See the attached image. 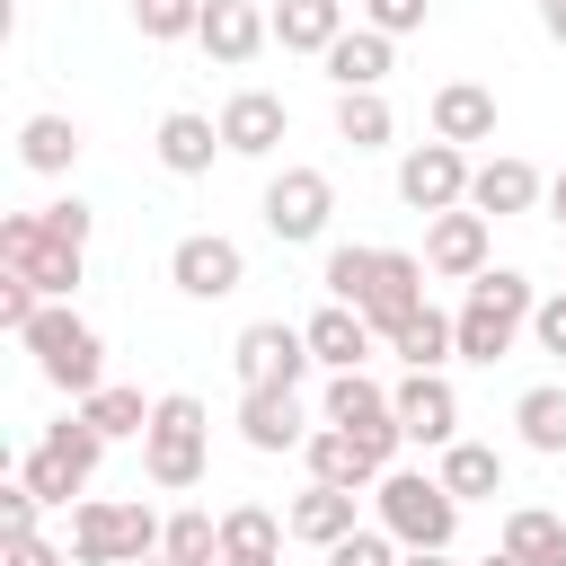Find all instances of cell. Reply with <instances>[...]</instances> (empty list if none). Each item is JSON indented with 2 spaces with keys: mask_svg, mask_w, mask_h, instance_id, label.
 <instances>
[{
  "mask_svg": "<svg viewBox=\"0 0 566 566\" xmlns=\"http://www.w3.org/2000/svg\"><path fill=\"white\" fill-rule=\"evenodd\" d=\"M168 539V522L150 513V504H80L71 513V557L80 566H133V557H150Z\"/></svg>",
  "mask_w": 566,
  "mask_h": 566,
  "instance_id": "cell-6",
  "label": "cell"
},
{
  "mask_svg": "<svg viewBox=\"0 0 566 566\" xmlns=\"http://www.w3.org/2000/svg\"><path fill=\"white\" fill-rule=\"evenodd\" d=\"M133 27H142L150 44H177V35L203 27V0H133Z\"/></svg>",
  "mask_w": 566,
  "mask_h": 566,
  "instance_id": "cell-36",
  "label": "cell"
},
{
  "mask_svg": "<svg viewBox=\"0 0 566 566\" xmlns=\"http://www.w3.org/2000/svg\"><path fill=\"white\" fill-rule=\"evenodd\" d=\"M221 566H274V557H221Z\"/></svg>",
  "mask_w": 566,
  "mask_h": 566,
  "instance_id": "cell-47",
  "label": "cell"
},
{
  "mask_svg": "<svg viewBox=\"0 0 566 566\" xmlns=\"http://www.w3.org/2000/svg\"><path fill=\"white\" fill-rule=\"evenodd\" d=\"M327 566H398V539H389V531H345V539L327 548Z\"/></svg>",
  "mask_w": 566,
  "mask_h": 566,
  "instance_id": "cell-38",
  "label": "cell"
},
{
  "mask_svg": "<svg viewBox=\"0 0 566 566\" xmlns=\"http://www.w3.org/2000/svg\"><path fill=\"white\" fill-rule=\"evenodd\" d=\"M283 133H292V106H283L274 88H239V97L221 106V142H230L239 159H265Z\"/></svg>",
  "mask_w": 566,
  "mask_h": 566,
  "instance_id": "cell-16",
  "label": "cell"
},
{
  "mask_svg": "<svg viewBox=\"0 0 566 566\" xmlns=\"http://www.w3.org/2000/svg\"><path fill=\"white\" fill-rule=\"evenodd\" d=\"M460 504H495L504 495V451L495 442H442V469H433Z\"/></svg>",
  "mask_w": 566,
  "mask_h": 566,
  "instance_id": "cell-26",
  "label": "cell"
},
{
  "mask_svg": "<svg viewBox=\"0 0 566 566\" xmlns=\"http://www.w3.org/2000/svg\"><path fill=\"white\" fill-rule=\"evenodd\" d=\"M389 354H398L407 371H442V363L460 354V327H451V318H442V310L424 301V310H407V318L389 327Z\"/></svg>",
  "mask_w": 566,
  "mask_h": 566,
  "instance_id": "cell-24",
  "label": "cell"
},
{
  "mask_svg": "<svg viewBox=\"0 0 566 566\" xmlns=\"http://www.w3.org/2000/svg\"><path fill=\"white\" fill-rule=\"evenodd\" d=\"M433 142H495V97L478 88V80H451V88H433Z\"/></svg>",
  "mask_w": 566,
  "mask_h": 566,
  "instance_id": "cell-23",
  "label": "cell"
},
{
  "mask_svg": "<svg viewBox=\"0 0 566 566\" xmlns=\"http://www.w3.org/2000/svg\"><path fill=\"white\" fill-rule=\"evenodd\" d=\"M35 513H44V495L18 478V486H0V539H27L35 531Z\"/></svg>",
  "mask_w": 566,
  "mask_h": 566,
  "instance_id": "cell-39",
  "label": "cell"
},
{
  "mask_svg": "<svg viewBox=\"0 0 566 566\" xmlns=\"http://www.w3.org/2000/svg\"><path fill=\"white\" fill-rule=\"evenodd\" d=\"M469 159H460V142H416L407 159H398V195L416 203V212H460L469 203Z\"/></svg>",
  "mask_w": 566,
  "mask_h": 566,
  "instance_id": "cell-11",
  "label": "cell"
},
{
  "mask_svg": "<svg viewBox=\"0 0 566 566\" xmlns=\"http://www.w3.org/2000/svg\"><path fill=\"white\" fill-rule=\"evenodd\" d=\"M327 212H336V186H327V168H283V177L265 186V230H274L283 248L318 239V230H327Z\"/></svg>",
  "mask_w": 566,
  "mask_h": 566,
  "instance_id": "cell-12",
  "label": "cell"
},
{
  "mask_svg": "<svg viewBox=\"0 0 566 566\" xmlns=\"http://www.w3.org/2000/svg\"><path fill=\"white\" fill-rule=\"evenodd\" d=\"M389 133H398V115H389V97H380V88H336V142L380 150Z\"/></svg>",
  "mask_w": 566,
  "mask_h": 566,
  "instance_id": "cell-31",
  "label": "cell"
},
{
  "mask_svg": "<svg viewBox=\"0 0 566 566\" xmlns=\"http://www.w3.org/2000/svg\"><path fill=\"white\" fill-rule=\"evenodd\" d=\"M230 363H239V389H301V371H310L318 354H310V336H301V327L256 318V327H239Z\"/></svg>",
  "mask_w": 566,
  "mask_h": 566,
  "instance_id": "cell-9",
  "label": "cell"
},
{
  "mask_svg": "<svg viewBox=\"0 0 566 566\" xmlns=\"http://www.w3.org/2000/svg\"><path fill=\"white\" fill-rule=\"evenodd\" d=\"M274 35V9L265 0H203V27H195V44L212 53V62H256V44Z\"/></svg>",
  "mask_w": 566,
  "mask_h": 566,
  "instance_id": "cell-14",
  "label": "cell"
},
{
  "mask_svg": "<svg viewBox=\"0 0 566 566\" xmlns=\"http://www.w3.org/2000/svg\"><path fill=\"white\" fill-rule=\"evenodd\" d=\"M398 566H451V548H398Z\"/></svg>",
  "mask_w": 566,
  "mask_h": 566,
  "instance_id": "cell-44",
  "label": "cell"
},
{
  "mask_svg": "<svg viewBox=\"0 0 566 566\" xmlns=\"http://www.w3.org/2000/svg\"><path fill=\"white\" fill-rule=\"evenodd\" d=\"M168 283H177L186 301H230V292L248 283V256H239V239L195 230V239H177V248H168Z\"/></svg>",
  "mask_w": 566,
  "mask_h": 566,
  "instance_id": "cell-10",
  "label": "cell"
},
{
  "mask_svg": "<svg viewBox=\"0 0 566 566\" xmlns=\"http://www.w3.org/2000/svg\"><path fill=\"white\" fill-rule=\"evenodd\" d=\"M389 407H398V433H407V442H424V451L460 442V389H451L442 371H407V380L389 389Z\"/></svg>",
  "mask_w": 566,
  "mask_h": 566,
  "instance_id": "cell-13",
  "label": "cell"
},
{
  "mask_svg": "<svg viewBox=\"0 0 566 566\" xmlns=\"http://www.w3.org/2000/svg\"><path fill=\"white\" fill-rule=\"evenodd\" d=\"M424 274H433L424 256H407V248H380V265H371V292H363V318L389 336L407 310H424Z\"/></svg>",
  "mask_w": 566,
  "mask_h": 566,
  "instance_id": "cell-15",
  "label": "cell"
},
{
  "mask_svg": "<svg viewBox=\"0 0 566 566\" xmlns=\"http://www.w3.org/2000/svg\"><path fill=\"white\" fill-rule=\"evenodd\" d=\"M301 336H310V354H318L327 371H363V363H371V336H380V327H371V318H363L354 301H327V310H318V318H310Z\"/></svg>",
  "mask_w": 566,
  "mask_h": 566,
  "instance_id": "cell-19",
  "label": "cell"
},
{
  "mask_svg": "<svg viewBox=\"0 0 566 566\" xmlns=\"http://www.w3.org/2000/svg\"><path fill=\"white\" fill-rule=\"evenodd\" d=\"M97 460H106V433H97V424L71 407V416H62V424H53V433L27 451V469H18V478H27L44 504H71V495L97 478Z\"/></svg>",
  "mask_w": 566,
  "mask_h": 566,
  "instance_id": "cell-5",
  "label": "cell"
},
{
  "mask_svg": "<svg viewBox=\"0 0 566 566\" xmlns=\"http://www.w3.org/2000/svg\"><path fill=\"white\" fill-rule=\"evenodd\" d=\"M142 478H150V486H203V398H186V389L150 398Z\"/></svg>",
  "mask_w": 566,
  "mask_h": 566,
  "instance_id": "cell-4",
  "label": "cell"
},
{
  "mask_svg": "<svg viewBox=\"0 0 566 566\" xmlns=\"http://www.w3.org/2000/svg\"><path fill=\"white\" fill-rule=\"evenodd\" d=\"M539 18H548V35L566 44V0H539Z\"/></svg>",
  "mask_w": 566,
  "mask_h": 566,
  "instance_id": "cell-45",
  "label": "cell"
},
{
  "mask_svg": "<svg viewBox=\"0 0 566 566\" xmlns=\"http://www.w3.org/2000/svg\"><path fill=\"white\" fill-rule=\"evenodd\" d=\"M424 265L451 274V283H478V274H486V212H433Z\"/></svg>",
  "mask_w": 566,
  "mask_h": 566,
  "instance_id": "cell-17",
  "label": "cell"
},
{
  "mask_svg": "<svg viewBox=\"0 0 566 566\" xmlns=\"http://www.w3.org/2000/svg\"><path fill=\"white\" fill-rule=\"evenodd\" d=\"M345 35V0H274V44L283 53H327Z\"/></svg>",
  "mask_w": 566,
  "mask_h": 566,
  "instance_id": "cell-28",
  "label": "cell"
},
{
  "mask_svg": "<svg viewBox=\"0 0 566 566\" xmlns=\"http://www.w3.org/2000/svg\"><path fill=\"white\" fill-rule=\"evenodd\" d=\"M318 424H345L380 469H398V442H407V433H398V407H389V389H380L371 371H336L327 398H318Z\"/></svg>",
  "mask_w": 566,
  "mask_h": 566,
  "instance_id": "cell-7",
  "label": "cell"
},
{
  "mask_svg": "<svg viewBox=\"0 0 566 566\" xmlns=\"http://www.w3.org/2000/svg\"><path fill=\"white\" fill-rule=\"evenodd\" d=\"M44 230H53V239H71V248H88V203H80V195L44 203Z\"/></svg>",
  "mask_w": 566,
  "mask_h": 566,
  "instance_id": "cell-40",
  "label": "cell"
},
{
  "mask_svg": "<svg viewBox=\"0 0 566 566\" xmlns=\"http://www.w3.org/2000/svg\"><path fill=\"white\" fill-rule=\"evenodd\" d=\"M363 18L380 35H407V27H424V0H363Z\"/></svg>",
  "mask_w": 566,
  "mask_h": 566,
  "instance_id": "cell-41",
  "label": "cell"
},
{
  "mask_svg": "<svg viewBox=\"0 0 566 566\" xmlns=\"http://www.w3.org/2000/svg\"><path fill=\"white\" fill-rule=\"evenodd\" d=\"M283 539H292V522L265 513V504H230L221 513V557H283Z\"/></svg>",
  "mask_w": 566,
  "mask_h": 566,
  "instance_id": "cell-29",
  "label": "cell"
},
{
  "mask_svg": "<svg viewBox=\"0 0 566 566\" xmlns=\"http://www.w3.org/2000/svg\"><path fill=\"white\" fill-rule=\"evenodd\" d=\"M133 566H168V557H159V548H150V557H133Z\"/></svg>",
  "mask_w": 566,
  "mask_h": 566,
  "instance_id": "cell-49",
  "label": "cell"
},
{
  "mask_svg": "<svg viewBox=\"0 0 566 566\" xmlns=\"http://www.w3.org/2000/svg\"><path fill=\"white\" fill-rule=\"evenodd\" d=\"M531 274H513V265H486L478 283H469V301L451 310V327H460V354L469 363H504L513 354V336L531 327Z\"/></svg>",
  "mask_w": 566,
  "mask_h": 566,
  "instance_id": "cell-1",
  "label": "cell"
},
{
  "mask_svg": "<svg viewBox=\"0 0 566 566\" xmlns=\"http://www.w3.org/2000/svg\"><path fill=\"white\" fill-rule=\"evenodd\" d=\"M371 265H380V248H327V292L363 310V292H371Z\"/></svg>",
  "mask_w": 566,
  "mask_h": 566,
  "instance_id": "cell-37",
  "label": "cell"
},
{
  "mask_svg": "<svg viewBox=\"0 0 566 566\" xmlns=\"http://www.w3.org/2000/svg\"><path fill=\"white\" fill-rule=\"evenodd\" d=\"M318 62H327L336 88H380V80H389V35H380V27H345Z\"/></svg>",
  "mask_w": 566,
  "mask_h": 566,
  "instance_id": "cell-27",
  "label": "cell"
},
{
  "mask_svg": "<svg viewBox=\"0 0 566 566\" xmlns=\"http://www.w3.org/2000/svg\"><path fill=\"white\" fill-rule=\"evenodd\" d=\"M301 451H310V478H327V486H354V495H363V486H380V460H371L345 424H318Z\"/></svg>",
  "mask_w": 566,
  "mask_h": 566,
  "instance_id": "cell-25",
  "label": "cell"
},
{
  "mask_svg": "<svg viewBox=\"0 0 566 566\" xmlns=\"http://www.w3.org/2000/svg\"><path fill=\"white\" fill-rule=\"evenodd\" d=\"M504 557H522V566H566V522L539 513V504L504 513Z\"/></svg>",
  "mask_w": 566,
  "mask_h": 566,
  "instance_id": "cell-30",
  "label": "cell"
},
{
  "mask_svg": "<svg viewBox=\"0 0 566 566\" xmlns=\"http://www.w3.org/2000/svg\"><path fill=\"white\" fill-rule=\"evenodd\" d=\"M212 150H230V142H221V115H195V106L159 115V168H168V177H203Z\"/></svg>",
  "mask_w": 566,
  "mask_h": 566,
  "instance_id": "cell-21",
  "label": "cell"
},
{
  "mask_svg": "<svg viewBox=\"0 0 566 566\" xmlns=\"http://www.w3.org/2000/svg\"><path fill=\"white\" fill-rule=\"evenodd\" d=\"M531 336H539V354H566V292H548L531 310Z\"/></svg>",
  "mask_w": 566,
  "mask_h": 566,
  "instance_id": "cell-42",
  "label": "cell"
},
{
  "mask_svg": "<svg viewBox=\"0 0 566 566\" xmlns=\"http://www.w3.org/2000/svg\"><path fill=\"white\" fill-rule=\"evenodd\" d=\"M80 256H88V248L53 239V230H44V212H9V221H0V265H9V274H27L44 301H71Z\"/></svg>",
  "mask_w": 566,
  "mask_h": 566,
  "instance_id": "cell-8",
  "label": "cell"
},
{
  "mask_svg": "<svg viewBox=\"0 0 566 566\" xmlns=\"http://www.w3.org/2000/svg\"><path fill=\"white\" fill-rule=\"evenodd\" d=\"M239 442H248V451H301V442H310L301 398H292V389H239Z\"/></svg>",
  "mask_w": 566,
  "mask_h": 566,
  "instance_id": "cell-18",
  "label": "cell"
},
{
  "mask_svg": "<svg viewBox=\"0 0 566 566\" xmlns=\"http://www.w3.org/2000/svg\"><path fill=\"white\" fill-rule=\"evenodd\" d=\"M478 566H522V557H504V548H495V557H478Z\"/></svg>",
  "mask_w": 566,
  "mask_h": 566,
  "instance_id": "cell-48",
  "label": "cell"
},
{
  "mask_svg": "<svg viewBox=\"0 0 566 566\" xmlns=\"http://www.w3.org/2000/svg\"><path fill=\"white\" fill-rule=\"evenodd\" d=\"M292 539H310V548H336L345 531H363V513H354V486H327V478H310L301 495H292Z\"/></svg>",
  "mask_w": 566,
  "mask_h": 566,
  "instance_id": "cell-20",
  "label": "cell"
},
{
  "mask_svg": "<svg viewBox=\"0 0 566 566\" xmlns=\"http://www.w3.org/2000/svg\"><path fill=\"white\" fill-rule=\"evenodd\" d=\"M18 159H27L35 177H62V168L80 159V124H71V115H27V133H18Z\"/></svg>",
  "mask_w": 566,
  "mask_h": 566,
  "instance_id": "cell-32",
  "label": "cell"
},
{
  "mask_svg": "<svg viewBox=\"0 0 566 566\" xmlns=\"http://www.w3.org/2000/svg\"><path fill=\"white\" fill-rule=\"evenodd\" d=\"M539 195H548V186H539V168H531V159H513V150H504V159H486V168L469 177V212H486V221L531 212Z\"/></svg>",
  "mask_w": 566,
  "mask_h": 566,
  "instance_id": "cell-22",
  "label": "cell"
},
{
  "mask_svg": "<svg viewBox=\"0 0 566 566\" xmlns=\"http://www.w3.org/2000/svg\"><path fill=\"white\" fill-rule=\"evenodd\" d=\"M18 345L35 354V371H44L53 389H71V398H88V389H106V345H97V327H88L80 310H62V301H44V310H35V327H27Z\"/></svg>",
  "mask_w": 566,
  "mask_h": 566,
  "instance_id": "cell-3",
  "label": "cell"
},
{
  "mask_svg": "<svg viewBox=\"0 0 566 566\" xmlns=\"http://www.w3.org/2000/svg\"><path fill=\"white\" fill-rule=\"evenodd\" d=\"M513 424H522L531 451L566 460V389H522V398H513Z\"/></svg>",
  "mask_w": 566,
  "mask_h": 566,
  "instance_id": "cell-33",
  "label": "cell"
},
{
  "mask_svg": "<svg viewBox=\"0 0 566 566\" xmlns=\"http://www.w3.org/2000/svg\"><path fill=\"white\" fill-rule=\"evenodd\" d=\"M159 557H168V566H221V522H212V513H168Z\"/></svg>",
  "mask_w": 566,
  "mask_h": 566,
  "instance_id": "cell-35",
  "label": "cell"
},
{
  "mask_svg": "<svg viewBox=\"0 0 566 566\" xmlns=\"http://www.w3.org/2000/svg\"><path fill=\"white\" fill-rule=\"evenodd\" d=\"M548 212H557V221H566V168H557V177H548Z\"/></svg>",
  "mask_w": 566,
  "mask_h": 566,
  "instance_id": "cell-46",
  "label": "cell"
},
{
  "mask_svg": "<svg viewBox=\"0 0 566 566\" xmlns=\"http://www.w3.org/2000/svg\"><path fill=\"white\" fill-rule=\"evenodd\" d=\"M80 416H88L106 442H124V433H150V407H142V389H115V380H106V389H88V398H80Z\"/></svg>",
  "mask_w": 566,
  "mask_h": 566,
  "instance_id": "cell-34",
  "label": "cell"
},
{
  "mask_svg": "<svg viewBox=\"0 0 566 566\" xmlns=\"http://www.w3.org/2000/svg\"><path fill=\"white\" fill-rule=\"evenodd\" d=\"M9 566H71V557H62V548H44V539L27 531V539H9Z\"/></svg>",
  "mask_w": 566,
  "mask_h": 566,
  "instance_id": "cell-43",
  "label": "cell"
},
{
  "mask_svg": "<svg viewBox=\"0 0 566 566\" xmlns=\"http://www.w3.org/2000/svg\"><path fill=\"white\" fill-rule=\"evenodd\" d=\"M371 513H380V531L398 548H451V531H460V495L442 478H424V469H380Z\"/></svg>",
  "mask_w": 566,
  "mask_h": 566,
  "instance_id": "cell-2",
  "label": "cell"
}]
</instances>
